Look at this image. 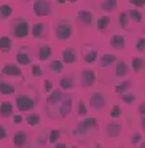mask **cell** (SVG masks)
Here are the masks:
<instances>
[{"label": "cell", "mask_w": 145, "mask_h": 148, "mask_svg": "<svg viewBox=\"0 0 145 148\" xmlns=\"http://www.w3.org/2000/svg\"><path fill=\"white\" fill-rule=\"evenodd\" d=\"M46 110L49 118L53 119L65 118L72 110V97L69 94H64L62 89L51 91V94L46 99Z\"/></svg>", "instance_id": "1"}, {"label": "cell", "mask_w": 145, "mask_h": 148, "mask_svg": "<svg viewBox=\"0 0 145 148\" xmlns=\"http://www.w3.org/2000/svg\"><path fill=\"white\" fill-rule=\"evenodd\" d=\"M96 129H97L96 118H86V116H85L83 121L78 123L77 127L72 131V135L77 137V138H85V137H88L93 131H96Z\"/></svg>", "instance_id": "2"}, {"label": "cell", "mask_w": 145, "mask_h": 148, "mask_svg": "<svg viewBox=\"0 0 145 148\" xmlns=\"http://www.w3.org/2000/svg\"><path fill=\"white\" fill-rule=\"evenodd\" d=\"M37 99L29 92H23L16 96V107L19 112H30V110L35 107Z\"/></svg>", "instance_id": "3"}, {"label": "cell", "mask_w": 145, "mask_h": 148, "mask_svg": "<svg viewBox=\"0 0 145 148\" xmlns=\"http://www.w3.org/2000/svg\"><path fill=\"white\" fill-rule=\"evenodd\" d=\"M11 34L16 38H26L29 35V23L24 18H16L11 23Z\"/></svg>", "instance_id": "4"}, {"label": "cell", "mask_w": 145, "mask_h": 148, "mask_svg": "<svg viewBox=\"0 0 145 148\" xmlns=\"http://www.w3.org/2000/svg\"><path fill=\"white\" fill-rule=\"evenodd\" d=\"M72 32H74V27L69 21H59L56 24V37H58V40H62V42L70 40Z\"/></svg>", "instance_id": "5"}, {"label": "cell", "mask_w": 145, "mask_h": 148, "mask_svg": "<svg viewBox=\"0 0 145 148\" xmlns=\"http://www.w3.org/2000/svg\"><path fill=\"white\" fill-rule=\"evenodd\" d=\"M34 13L40 18L49 16V14L53 13L51 2H48V0H35V2H34Z\"/></svg>", "instance_id": "6"}, {"label": "cell", "mask_w": 145, "mask_h": 148, "mask_svg": "<svg viewBox=\"0 0 145 148\" xmlns=\"http://www.w3.org/2000/svg\"><path fill=\"white\" fill-rule=\"evenodd\" d=\"M107 105V100H105V96L102 92H93L89 97V107L94 110V112H100L104 110Z\"/></svg>", "instance_id": "7"}, {"label": "cell", "mask_w": 145, "mask_h": 148, "mask_svg": "<svg viewBox=\"0 0 145 148\" xmlns=\"http://www.w3.org/2000/svg\"><path fill=\"white\" fill-rule=\"evenodd\" d=\"M96 81V75H94L93 70H81L80 75H78V84L83 88H89L93 86V83Z\"/></svg>", "instance_id": "8"}, {"label": "cell", "mask_w": 145, "mask_h": 148, "mask_svg": "<svg viewBox=\"0 0 145 148\" xmlns=\"http://www.w3.org/2000/svg\"><path fill=\"white\" fill-rule=\"evenodd\" d=\"M81 54H83L85 62H88V64H93V62L97 61V49L91 43L81 46Z\"/></svg>", "instance_id": "9"}, {"label": "cell", "mask_w": 145, "mask_h": 148, "mask_svg": "<svg viewBox=\"0 0 145 148\" xmlns=\"http://www.w3.org/2000/svg\"><path fill=\"white\" fill-rule=\"evenodd\" d=\"M16 62L18 65H29L32 62V51L29 49V46H23L16 53Z\"/></svg>", "instance_id": "10"}, {"label": "cell", "mask_w": 145, "mask_h": 148, "mask_svg": "<svg viewBox=\"0 0 145 148\" xmlns=\"http://www.w3.org/2000/svg\"><path fill=\"white\" fill-rule=\"evenodd\" d=\"M2 75L3 77H10V78H21L23 72H21L19 65H16V64H5L2 67Z\"/></svg>", "instance_id": "11"}, {"label": "cell", "mask_w": 145, "mask_h": 148, "mask_svg": "<svg viewBox=\"0 0 145 148\" xmlns=\"http://www.w3.org/2000/svg\"><path fill=\"white\" fill-rule=\"evenodd\" d=\"M59 86H61L62 91H70V89H74V86H75V78H74V75H64V77L59 80Z\"/></svg>", "instance_id": "12"}, {"label": "cell", "mask_w": 145, "mask_h": 148, "mask_svg": "<svg viewBox=\"0 0 145 148\" xmlns=\"http://www.w3.org/2000/svg\"><path fill=\"white\" fill-rule=\"evenodd\" d=\"M121 129H123V126L120 124L118 121H110L109 124H107V135L109 137H118L120 134H121Z\"/></svg>", "instance_id": "13"}, {"label": "cell", "mask_w": 145, "mask_h": 148, "mask_svg": "<svg viewBox=\"0 0 145 148\" xmlns=\"http://www.w3.org/2000/svg\"><path fill=\"white\" fill-rule=\"evenodd\" d=\"M62 62L64 64H74V62H77V53L74 51V48L62 49Z\"/></svg>", "instance_id": "14"}, {"label": "cell", "mask_w": 145, "mask_h": 148, "mask_svg": "<svg viewBox=\"0 0 145 148\" xmlns=\"http://www.w3.org/2000/svg\"><path fill=\"white\" fill-rule=\"evenodd\" d=\"M77 19H78V23L85 24V26H91V23H93V13L88 10H80L77 14Z\"/></svg>", "instance_id": "15"}, {"label": "cell", "mask_w": 145, "mask_h": 148, "mask_svg": "<svg viewBox=\"0 0 145 148\" xmlns=\"http://www.w3.org/2000/svg\"><path fill=\"white\" fill-rule=\"evenodd\" d=\"M51 54H53V49H51V46H49V43L40 45V48H38V59L40 61H48V59L51 58Z\"/></svg>", "instance_id": "16"}, {"label": "cell", "mask_w": 145, "mask_h": 148, "mask_svg": "<svg viewBox=\"0 0 145 148\" xmlns=\"http://www.w3.org/2000/svg\"><path fill=\"white\" fill-rule=\"evenodd\" d=\"M110 45H112V48H115V49H123V48H126V38L123 35L115 34V35L110 38Z\"/></svg>", "instance_id": "17"}, {"label": "cell", "mask_w": 145, "mask_h": 148, "mask_svg": "<svg viewBox=\"0 0 145 148\" xmlns=\"http://www.w3.org/2000/svg\"><path fill=\"white\" fill-rule=\"evenodd\" d=\"M11 115H13V103L8 102V100H3L0 103V116L2 118H8Z\"/></svg>", "instance_id": "18"}, {"label": "cell", "mask_w": 145, "mask_h": 148, "mask_svg": "<svg viewBox=\"0 0 145 148\" xmlns=\"http://www.w3.org/2000/svg\"><path fill=\"white\" fill-rule=\"evenodd\" d=\"M116 62V56L115 54H104L102 58H100L99 61V67L105 69V67H110L112 64H115Z\"/></svg>", "instance_id": "19"}, {"label": "cell", "mask_w": 145, "mask_h": 148, "mask_svg": "<svg viewBox=\"0 0 145 148\" xmlns=\"http://www.w3.org/2000/svg\"><path fill=\"white\" fill-rule=\"evenodd\" d=\"M13 143L16 145V147H24V145H27V134L23 131H18L13 137Z\"/></svg>", "instance_id": "20"}, {"label": "cell", "mask_w": 145, "mask_h": 148, "mask_svg": "<svg viewBox=\"0 0 145 148\" xmlns=\"http://www.w3.org/2000/svg\"><path fill=\"white\" fill-rule=\"evenodd\" d=\"M13 48V42H11L10 37H0V51L2 53H10Z\"/></svg>", "instance_id": "21"}, {"label": "cell", "mask_w": 145, "mask_h": 148, "mask_svg": "<svg viewBox=\"0 0 145 148\" xmlns=\"http://www.w3.org/2000/svg\"><path fill=\"white\" fill-rule=\"evenodd\" d=\"M45 30H46V26L43 23L34 24V27H32V37H34V38H42V37L45 35Z\"/></svg>", "instance_id": "22"}, {"label": "cell", "mask_w": 145, "mask_h": 148, "mask_svg": "<svg viewBox=\"0 0 145 148\" xmlns=\"http://www.w3.org/2000/svg\"><path fill=\"white\" fill-rule=\"evenodd\" d=\"M128 70H129V67H128V64H126L124 61L116 62V69H115L116 77H126V75H128Z\"/></svg>", "instance_id": "23"}, {"label": "cell", "mask_w": 145, "mask_h": 148, "mask_svg": "<svg viewBox=\"0 0 145 148\" xmlns=\"http://www.w3.org/2000/svg\"><path fill=\"white\" fill-rule=\"evenodd\" d=\"M131 67H132V70H134L135 73H139L140 70H144V69H145V59H142V58H132Z\"/></svg>", "instance_id": "24"}, {"label": "cell", "mask_w": 145, "mask_h": 148, "mask_svg": "<svg viewBox=\"0 0 145 148\" xmlns=\"http://www.w3.org/2000/svg\"><path fill=\"white\" fill-rule=\"evenodd\" d=\"M14 92V84L7 83V81H0V94L3 96H10Z\"/></svg>", "instance_id": "25"}, {"label": "cell", "mask_w": 145, "mask_h": 148, "mask_svg": "<svg viewBox=\"0 0 145 148\" xmlns=\"http://www.w3.org/2000/svg\"><path fill=\"white\" fill-rule=\"evenodd\" d=\"M48 69L53 72V73H62V70H64V62L61 61H51L48 65Z\"/></svg>", "instance_id": "26"}, {"label": "cell", "mask_w": 145, "mask_h": 148, "mask_svg": "<svg viewBox=\"0 0 145 148\" xmlns=\"http://www.w3.org/2000/svg\"><path fill=\"white\" fill-rule=\"evenodd\" d=\"M116 7H118L116 0H104L102 3H100V8L104 11H113V10H116Z\"/></svg>", "instance_id": "27"}, {"label": "cell", "mask_w": 145, "mask_h": 148, "mask_svg": "<svg viewBox=\"0 0 145 148\" xmlns=\"http://www.w3.org/2000/svg\"><path fill=\"white\" fill-rule=\"evenodd\" d=\"M40 115L38 113H29V115L26 116V123H27V126H37V124H40Z\"/></svg>", "instance_id": "28"}, {"label": "cell", "mask_w": 145, "mask_h": 148, "mask_svg": "<svg viewBox=\"0 0 145 148\" xmlns=\"http://www.w3.org/2000/svg\"><path fill=\"white\" fill-rule=\"evenodd\" d=\"M118 21H120V27H123V29H129V23H131V18H129L128 13H120L118 14Z\"/></svg>", "instance_id": "29"}, {"label": "cell", "mask_w": 145, "mask_h": 148, "mask_svg": "<svg viewBox=\"0 0 145 148\" xmlns=\"http://www.w3.org/2000/svg\"><path fill=\"white\" fill-rule=\"evenodd\" d=\"M13 14V8L10 5H0V19H8Z\"/></svg>", "instance_id": "30"}, {"label": "cell", "mask_w": 145, "mask_h": 148, "mask_svg": "<svg viewBox=\"0 0 145 148\" xmlns=\"http://www.w3.org/2000/svg\"><path fill=\"white\" fill-rule=\"evenodd\" d=\"M131 84H132V83H131V81H128V80H126V81H121V83H118V84L115 86V92H118V94L126 92V91L131 88Z\"/></svg>", "instance_id": "31"}, {"label": "cell", "mask_w": 145, "mask_h": 148, "mask_svg": "<svg viewBox=\"0 0 145 148\" xmlns=\"http://www.w3.org/2000/svg\"><path fill=\"white\" fill-rule=\"evenodd\" d=\"M109 24H110V18L109 16H102V18H99V19H97L96 27L99 30H104V29H107V27H109Z\"/></svg>", "instance_id": "32"}, {"label": "cell", "mask_w": 145, "mask_h": 148, "mask_svg": "<svg viewBox=\"0 0 145 148\" xmlns=\"http://www.w3.org/2000/svg\"><path fill=\"white\" fill-rule=\"evenodd\" d=\"M128 14H129L132 23H142V13L139 10H129Z\"/></svg>", "instance_id": "33"}, {"label": "cell", "mask_w": 145, "mask_h": 148, "mask_svg": "<svg viewBox=\"0 0 145 148\" xmlns=\"http://www.w3.org/2000/svg\"><path fill=\"white\" fill-rule=\"evenodd\" d=\"M59 137H61V131H58V129H56V131H51L48 134V142L49 143H54Z\"/></svg>", "instance_id": "34"}, {"label": "cell", "mask_w": 145, "mask_h": 148, "mask_svg": "<svg viewBox=\"0 0 145 148\" xmlns=\"http://www.w3.org/2000/svg\"><path fill=\"white\" fill-rule=\"evenodd\" d=\"M121 116V107L120 105H113L112 112H110V118H120Z\"/></svg>", "instance_id": "35"}, {"label": "cell", "mask_w": 145, "mask_h": 148, "mask_svg": "<svg viewBox=\"0 0 145 148\" xmlns=\"http://www.w3.org/2000/svg\"><path fill=\"white\" fill-rule=\"evenodd\" d=\"M135 49H137L139 53H144L145 51V38L142 37V38L135 40Z\"/></svg>", "instance_id": "36"}, {"label": "cell", "mask_w": 145, "mask_h": 148, "mask_svg": "<svg viewBox=\"0 0 145 148\" xmlns=\"http://www.w3.org/2000/svg\"><path fill=\"white\" fill-rule=\"evenodd\" d=\"M121 100H123L124 103H132V102L135 100V96H134V94H126V92H123V94H121Z\"/></svg>", "instance_id": "37"}, {"label": "cell", "mask_w": 145, "mask_h": 148, "mask_svg": "<svg viewBox=\"0 0 145 148\" xmlns=\"http://www.w3.org/2000/svg\"><path fill=\"white\" fill-rule=\"evenodd\" d=\"M78 115H80V116H83V118L88 115L86 105H85V102H83V100H80V102H78Z\"/></svg>", "instance_id": "38"}, {"label": "cell", "mask_w": 145, "mask_h": 148, "mask_svg": "<svg viewBox=\"0 0 145 148\" xmlns=\"http://www.w3.org/2000/svg\"><path fill=\"white\" fill-rule=\"evenodd\" d=\"M140 140H142V134H140V132H134V134L131 135V143L132 145H137Z\"/></svg>", "instance_id": "39"}, {"label": "cell", "mask_w": 145, "mask_h": 148, "mask_svg": "<svg viewBox=\"0 0 145 148\" xmlns=\"http://www.w3.org/2000/svg\"><path fill=\"white\" fill-rule=\"evenodd\" d=\"M32 75L34 77H42L43 75V69L40 65H32Z\"/></svg>", "instance_id": "40"}, {"label": "cell", "mask_w": 145, "mask_h": 148, "mask_svg": "<svg viewBox=\"0 0 145 148\" xmlns=\"http://www.w3.org/2000/svg\"><path fill=\"white\" fill-rule=\"evenodd\" d=\"M129 3L135 8H142L145 5V0H129Z\"/></svg>", "instance_id": "41"}, {"label": "cell", "mask_w": 145, "mask_h": 148, "mask_svg": "<svg viewBox=\"0 0 145 148\" xmlns=\"http://www.w3.org/2000/svg\"><path fill=\"white\" fill-rule=\"evenodd\" d=\"M43 86H45V91H46V92H51V91H53V81L45 80V81H43Z\"/></svg>", "instance_id": "42"}, {"label": "cell", "mask_w": 145, "mask_h": 148, "mask_svg": "<svg viewBox=\"0 0 145 148\" xmlns=\"http://www.w3.org/2000/svg\"><path fill=\"white\" fill-rule=\"evenodd\" d=\"M7 137H8V134H7V129H5L3 126H0V140H5Z\"/></svg>", "instance_id": "43"}, {"label": "cell", "mask_w": 145, "mask_h": 148, "mask_svg": "<svg viewBox=\"0 0 145 148\" xmlns=\"http://www.w3.org/2000/svg\"><path fill=\"white\" fill-rule=\"evenodd\" d=\"M139 113H140L142 116L145 115V102H144V103H140V105H139Z\"/></svg>", "instance_id": "44"}, {"label": "cell", "mask_w": 145, "mask_h": 148, "mask_svg": "<svg viewBox=\"0 0 145 148\" xmlns=\"http://www.w3.org/2000/svg\"><path fill=\"white\" fill-rule=\"evenodd\" d=\"M13 121L18 124V123H21V121H23V116H21V115H14V116H13Z\"/></svg>", "instance_id": "45"}, {"label": "cell", "mask_w": 145, "mask_h": 148, "mask_svg": "<svg viewBox=\"0 0 145 148\" xmlns=\"http://www.w3.org/2000/svg\"><path fill=\"white\" fill-rule=\"evenodd\" d=\"M142 129H144V131H145V115L142 116Z\"/></svg>", "instance_id": "46"}, {"label": "cell", "mask_w": 145, "mask_h": 148, "mask_svg": "<svg viewBox=\"0 0 145 148\" xmlns=\"http://www.w3.org/2000/svg\"><path fill=\"white\" fill-rule=\"evenodd\" d=\"M56 147H58V148H64V147H67V145H65V143H56Z\"/></svg>", "instance_id": "47"}, {"label": "cell", "mask_w": 145, "mask_h": 148, "mask_svg": "<svg viewBox=\"0 0 145 148\" xmlns=\"http://www.w3.org/2000/svg\"><path fill=\"white\" fill-rule=\"evenodd\" d=\"M56 2H58V3H65L67 0H56Z\"/></svg>", "instance_id": "48"}, {"label": "cell", "mask_w": 145, "mask_h": 148, "mask_svg": "<svg viewBox=\"0 0 145 148\" xmlns=\"http://www.w3.org/2000/svg\"><path fill=\"white\" fill-rule=\"evenodd\" d=\"M69 2H72V3H77L78 0H69Z\"/></svg>", "instance_id": "49"}, {"label": "cell", "mask_w": 145, "mask_h": 148, "mask_svg": "<svg viewBox=\"0 0 145 148\" xmlns=\"http://www.w3.org/2000/svg\"><path fill=\"white\" fill-rule=\"evenodd\" d=\"M140 145H142V147H145V142H144V143H140Z\"/></svg>", "instance_id": "50"}, {"label": "cell", "mask_w": 145, "mask_h": 148, "mask_svg": "<svg viewBox=\"0 0 145 148\" xmlns=\"http://www.w3.org/2000/svg\"><path fill=\"white\" fill-rule=\"evenodd\" d=\"M26 2H30V0H26Z\"/></svg>", "instance_id": "51"}]
</instances>
